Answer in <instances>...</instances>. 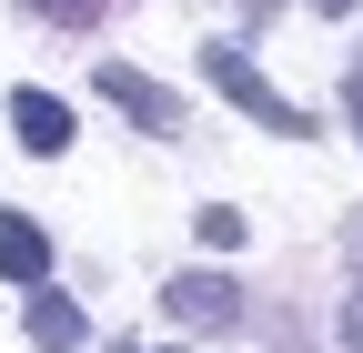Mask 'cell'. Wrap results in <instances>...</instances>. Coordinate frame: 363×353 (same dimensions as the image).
<instances>
[{"label":"cell","mask_w":363,"mask_h":353,"mask_svg":"<svg viewBox=\"0 0 363 353\" xmlns=\"http://www.w3.org/2000/svg\"><path fill=\"white\" fill-rule=\"evenodd\" d=\"M202 71H212V91L233 101V111H252L262 131H283V142H303V131H313V111L272 91V81L252 71V51H242V40H212V51H202Z\"/></svg>","instance_id":"1"},{"label":"cell","mask_w":363,"mask_h":353,"mask_svg":"<svg viewBox=\"0 0 363 353\" xmlns=\"http://www.w3.org/2000/svg\"><path fill=\"white\" fill-rule=\"evenodd\" d=\"M91 81H101V101H111V111H131V121H142V131H162V142H172V131H182V101L162 91V81H152V71H131V61H111V71H91Z\"/></svg>","instance_id":"2"},{"label":"cell","mask_w":363,"mask_h":353,"mask_svg":"<svg viewBox=\"0 0 363 353\" xmlns=\"http://www.w3.org/2000/svg\"><path fill=\"white\" fill-rule=\"evenodd\" d=\"M162 313H172L182 333H222V323H233V313H242V293H233V283H222V273H182V283L162 293Z\"/></svg>","instance_id":"3"},{"label":"cell","mask_w":363,"mask_h":353,"mask_svg":"<svg viewBox=\"0 0 363 353\" xmlns=\"http://www.w3.org/2000/svg\"><path fill=\"white\" fill-rule=\"evenodd\" d=\"M0 283H51V232L30 212H0Z\"/></svg>","instance_id":"4"},{"label":"cell","mask_w":363,"mask_h":353,"mask_svg":"<svg viewBox=\"0 0 363 353\" xmlns=\"http://www.w3.org/2000/svg\"><path fill=\"white\" fill-rule=\"evenodd\" d=\"M21 323H30L40 353H71V343H81V303H71L61 283H30V313H21Z\"/></svg>","instance_id":"5"},{"label":"cell","mask_w":363,"mask_h":353,"mask_svg":"<svg viewBox=\"0 0 363 353\" xmlns=\"http://www.w3.org/2000/svg\"><path fill=\"white\" fill-rule=\"evenodd\" d=\"M11 131L30 152H71V101H51V91H11Z\"/></svg>","instance_id":"6"},{"label":"cell","mask_w":363,"mask_h":353,"mask_svg":"<svg viewBox=\"0 0 363 353\" xmlns=\"http://www.w3.org/2000/svg\"><path fill=\"white\" fill-rule=\"evenodd\" d=\"M21 11H40V21H61V30H91V21L111 11V0H21Z\"/></svg>","instance_id":"7"},{"label":"cell","mask_w":363,"mask_h":353,"mask_svg":"<svg viewBox=\"0 0 363 353\" xmlns=\"http://www.w3.org/2000/svg\"><path fill=\"white\" fill-rule=\"evenodd\" d=\"M192 232H202L212 252H233V242H242V212H233V202H202V223H192Z\"/></svg>","instance_id":"8"},{"label":"cell","mask_w":363,"mask_h":353,"mask_svg":"<svg viewBox=\"0 0 363 353\" xmlns=\"http://www.w3.org/2000/svg\"><path fill=\"white\" fill-rule=\"evenodd\" d=\"M343 343L363 353V223H353V303H343Z\"/></svg>","instance_id":"9"},{"label":"cell","mask_w":363,"mask_h":353,"mask_svg":"<svg viewBox=\"0 0 363 353\" xmlns=\"http://www.w3.org/2000/svg\"><path fill=\"white\" fill-rule=\"evenodd\" d=\"M313 11H333V21H343V11H353V0H313Z\"/></svg>","instance_id":"10"},{"label":"cell","mask_w":363,"mask_h":353,"mask_svg":"<svg viewBox=\"0 0 363 353\" xmlns=\"http://www.w3.org/2000/svg\"><path fill=\"white\" fill-rule=\"evenodd\" d=\"M353 121H363V91H353Z\"/></svg>","instance_id":"11"}]
</instances>
